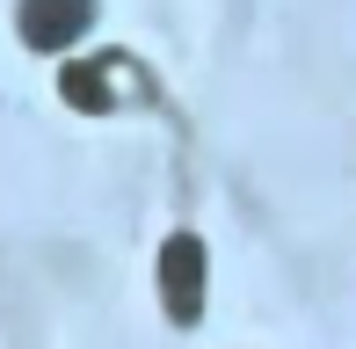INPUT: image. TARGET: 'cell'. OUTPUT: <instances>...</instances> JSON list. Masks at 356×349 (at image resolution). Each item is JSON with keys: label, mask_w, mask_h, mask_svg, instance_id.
Returning a JSON list of instances; mask_svg holds the SVG:
<instances>
[{"label": "cell", "mask_w": 356, "mask_h": 349, "mask_svg": "<svg viewBox=\"0 0 356 349\" xmlns=\"http://www.w3.org/2000/svg\"><path fill=\"white\" fill-rule=\"evenodd\" d=\"M204 277H211V255H204L197 233H168L160 241V313L175 327L204 320Z\"/></svg>", "instance_id": "cell-1"}, {"label": "cell", "mask_w": 356, "mask_h": 349, "mask_svg": "<svg viewBox=\"0 0 356 349\" xmlns=\"http://www.w3.org/2000/svg\"><path fill=\"white\" fill-rule=\"evenodd\" d=\"M88 22H95V0H22V8H15V37H22L29 51H44V58L73 51V44L88 37Z\"/></svg>", "instance_id": "cell-2"}, {"label": "cell", "mask_w": 356, "mask_h": 349, "mask_svg": "<svg viewBox=\"0 0 356 349\" xmlns=\"http://www.w3.org/2000/svg\"><path fill=\"white\" fill-rule=\"evenodd\" d=\"M117 73H124V51L66 58V73H58V95H66L73 109H88V117H102V109H117Z\"/></svg>", "instance_id": "cell-3"}]
</instances>
